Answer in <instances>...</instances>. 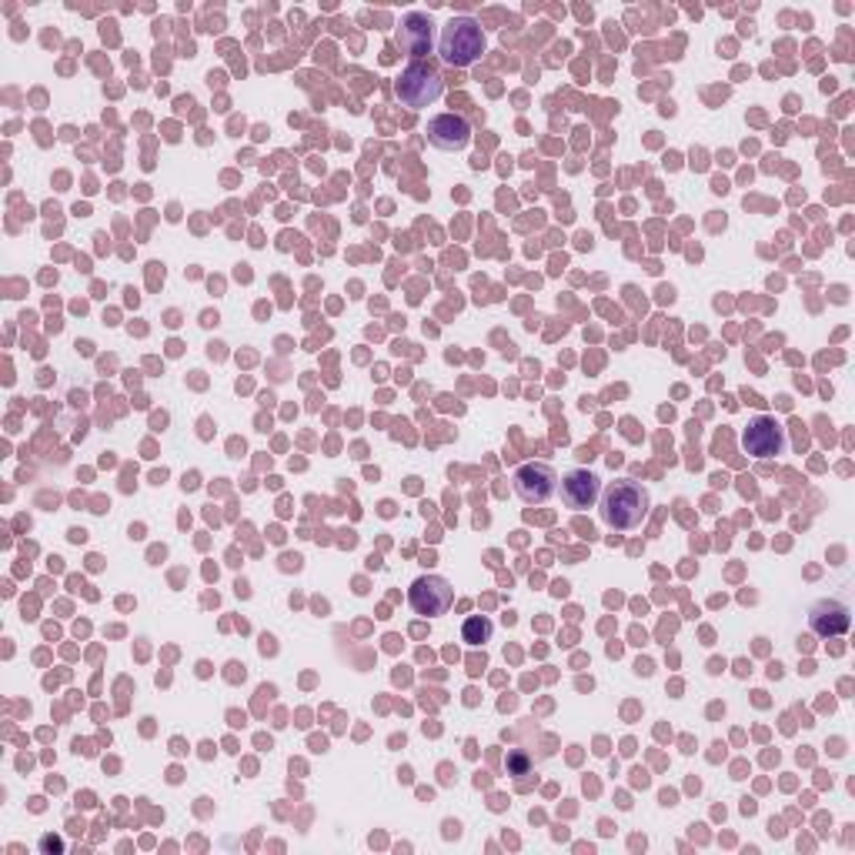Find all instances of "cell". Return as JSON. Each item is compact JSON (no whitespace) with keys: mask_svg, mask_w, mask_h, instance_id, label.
Here are the masks:
<instances>
[{"mask_svg":"<svg viewBox=\"0 0 855 855\" xmlns=\"http://www.w3.org/2000/svg\"><path fill=\"white\" fill-rule=\"evenodd\" d=\"M648 492L635 482V478H619L609 488H602L599 508H602V521L615 532H632L645 521L648 515Z\"/></svg>","mask_w":855,"mask_h":855,"instance_id":"obj_1","label":"cell"},{"mask_svg":"<svg viewBox=\"0 0 855 855\" xmlns=\"http://www.w3.org/2000/svg\"><path fill=\"white\" fill-rule=\"evenodd\" d=\"M488 41L485 31L475 18H451L441 27V41H438V54L451 68H472L475 60H482Z\"/></svg>","mask_w":855,"mask_h":855,"instance_id":"obj_2","label":"cell"},{"mask_svg":"<svg viewBox=\"0 0 855 855\" xmlns=\"http://www.w3.org/2000/svg\"><path fill=\"white\" fill-rule=\"evenodd\" d=\"M441 91H444L441 74L431 68V63H421V60L408 63V68L402 71V78L394 81V97L412 111L431 107L441 97Z\"/></svg>","mask_w":855,"mask_h":855,"instance_id":"obj_3","label":"cell"},{"mask_svg":"<svg viewBox=\"0 0 855 855\" xmlns=\"http://www.w3.org/2000/svg\"><path fill=\"white\" fill-rule=\"evenodd\" d=\"M515 495L524 501V505H545L555 492H558V475L552 465H542V462H529L521 465L515 472Z\"/></svg>","mask_w":855,"mask_h":855,"instance_id":"obj_4","label":"cell"},{"mask_svg":"<svg viewBox=\"0 0 855 855\" xmlns=\"http://www.w3.org/2000/svg\"><path fill=\"white\" fill-rule=\"evenodd\" d=\"M408 602H412V609H415L418 615L435 619V615H444V612L451 609L454 588H451L441 575H421V578L412 585V591H408Z\"/></svg>","mask_w":855,"mask_h":855,"instance_id":"obj_5","label":"cell"},{"mask_svg":"<svg viewBox=\"0 0 855 855\" xmlns=\"http://www.w3.org/2000/svg\"><path fill=\"white\" fill-rule=\"evenodd\" d=\"M742 444L752 458H775L785 451V428L769 415H755L742 431Z\"/></svg>","mask_w":855,"mask_h":855,"instance_id":"obj_6","label":"cell"},{"mask_svg":"<svg viewBox=\"0 0 855 855\" xmlns=\"http://www.w3.org/2000/svg\"><path fill=\"white\" fill-rule=\"evenodd\" d=\"M428 141L438 151H465L472 141V124L462 114H438L428 120Z\"/></svg>","mask_w":855,"mask_h":855,"instance_id":"obj_7","label":"cell"},{"mask_svg":"<svg viewBox=\"0 0 855 855\" xmlns=\"http://www.w3.org/2000/svg\"><path fill=\"white\" fill-rule=\"evenodd\" d=\"M599 498H602V482L591 475V472L575 469V472H568V475L562 478V501H565V508H571V511H588V508L599 505Z\"/></svg>","mask_w":855,"mask_h":855,"instance_id":"obj_8","label":"cell"},{"mask_svg":"<svg viewBox=\"0 0 855 855\" xmlns=\"http://www.w3.org/2000/svg\"><path fill=\"white\" fill-rule=\"evenodd\" d=\"M394 41H398V47H402L405 54H412L415 60L428 57V54H431V44H435V41H431V18L421 14V11L405 14L402 24H398V31H394Z\"/></svg>","mask_w":855,"mask_h":855,"instance_id":"obj_9","label":"cell"},{"mask_svg":"<svg viewBox=\"0 0 855 855\" xmlns=\"http://www.w3.org/2000/svg\"><path fill=\"white\" fill-rule=\"evenodd\" d=\"M812 622V632L822 635V638H835V635H845L852 619H848V609L839 605V602H819L809 615Z\"/></svg>","mask_w":855,"mask_h":855,"instance_id":"obj_10","label":"cell"},{"mask_svg":"<svg viewBox=\"0 0 855 855\" xmlns=\"http://www.w3.org/2000/svg\"><path fill=\"white\" fill-rule=\"evenodd\" d=\"M492 632H495V625H492V619H485V615H472V619L462 625V638H465L469 645H485V642H492Z\"/></svg>","mask_w":855,"mask_h":855,"instance_id":"obj_11","label":"cell"}]
</instances>
